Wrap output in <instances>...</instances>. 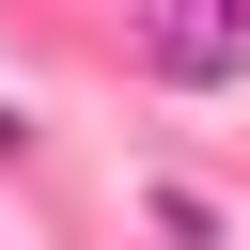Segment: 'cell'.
I'll return each instance as SVG.
<instances>
[{
	"label": "cell",
	"mask_w": 250,
	"mask_h": 250,
	"mask_svg": "<svg viewBox=\"0 0 250 250\" xmlns=\"http://www.w3.org/2000/svg\"><path fill=\"white\" fill-rule=\"evenodd\" d=\"M156 62H172V78H234V62H250V0H188V16H156Z\"/></svg>",
	"instance_id": "6da1fadb"
}]
</instances>
